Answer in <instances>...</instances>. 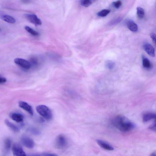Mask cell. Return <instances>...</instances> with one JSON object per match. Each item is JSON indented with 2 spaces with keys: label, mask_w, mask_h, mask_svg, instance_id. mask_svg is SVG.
<instances>
[{
  "label": "cell",
  "mask_w": 156,
  "mask_h": 156,
  "mask_svg": "<svg viewBox=\"0 0 156 156\" xmlns=\"http://www.w3.org/2000/svg\"><path fill=\"white\" fill-rule=\"evenodd\" d=\"M137 15L138 17L140 19H143L145 15V11L144 9L140 7L137 8Z\"/></svg>",
  "instance_id": "44dd1931"
},
{
  "label": "cell",
  "mask_w": 156,
  "mask_h": 156,
  "mask_svg": "<svg viewBox=\"0 0 156 156\" xmlns=\"http://www.w3.org/2000/svg\"><path fill=\"white\" fill-rule=\"evenodd\" d=\"M18 106L19 107L27 112L31 116L34 114V111L31 106L27 102L23 101L19 102Z\"/></svg>",
  "instance_id": "ba28073f"
},
{
  "label": "cell",
  "mask_w": 156,
  "mask_h": 156,
  "mask_svg": "<svg viewBox=\"0 0 156 156\" xmlns=\"http://www.w3.org/2000/svg\"><path fill=\"white\" fill-rule=\"evenodd\" d=\"M14 62L21 68L27 70L29 69L31 64L29 61L21 58H16L14 60Z\"/></svg>",
  "instance_id": "277c9868"
},
{
  "label": "cell",
  "mask_w": 156,
  "mask_h": 156,
  "mask_svg": "<svg viewBox=\"0 0 156 156\" xmlns=\"http://www.w3.org/2000/svg\"><path fill=\"white\" fill-rule=\"evenodd\" d=\"M11 144V141L10 139L7 138L4 141V149L7 151H8L10 149Z\"/></svg>",
  "instance_id": "2e32d148"
},
{
  "label": "cell",
  "mask_w": 156,
  "mask_h": 156,
  "mask_svg": "<svg viewBox=\"0 0 156 156\" xmlns=\"http://www.w3.org/2000/svg\"><path fill=\"white\" fill-rule=\"evenodd\" d=\"M149 129L153 131H156V121L151 125L149 127Z\"/></svg>",
  "instance_id": "484cf974"
},
{
  "label": "cell",
  "mask_w": 156,
  "mask_h": 156,
  "mask_svg": "<svg viewBox=\"0 0 156 156\" xmlns=\"http://www.w3.org/2000/svg\"><path fill=\"white\" fill-rule=\"evenodd\" d=\"M150 156H156V153H153L151 154Z\"/></svg>",
  "instance_id": "f546056e"
},
{
  "label": "cell",
  "mask_w": 156,
  "mask_h": 156,
  "mask_svg": "<svg viewBox=\"0 0 156 156\" xmlns=\"http://www.w3.org/2000/svg\"><path fill=\"white\" fill-rule=\"evenodd\" d=\"M25 16L27 19L33 24L37 25L42 24V22L40 19L35 14H26Z\"/></svg>",
  "instance_id": "8992f818"
},
{
  "label": "cell",
  "mask_w": 156,
  "mask_h": 156,
  "mask_svg": "<svg viewBox=\"0 0 156 156\" xmlns=\"http://www.w3.org/2000/svg\"><path fill=\"white\" fill-rule=\"evenodd\" d=\"M110 12V9H104L101 11L99 12L97 14V15L100 17H103L107 16Z\"/></svg>",
  "instance_id": "ffe728a7"
},
{
  "label": "cell",
  "mask_w": 156,
  "mask_h": 156,
  "mask_svg": "<svg viewBox=\"0 0 156 156\" xmlns=\"http://www.w3.org/2000/svg\"><path fill=\"white\" fill-rule=\"evenodd\" d=\"M25 30L30 34L35 36H38L39 35V32L32 29L29 26H26L25 27Z\"/></svg>",
  "instance_id": "ac0fdd59"
},
{
  "label": "cell",
  "mask_w": 156,
  "mask_h": 156,
  "mask_svg": "<svg viewBox=\"0 0 156 156\" xmlns=\"http://www.w3.org/2000/svg\"><path fill=\"white\" fill-rule=\"evenodd\" d=\"M152 120H156V113L148 112L145 113L143 115V120L144 122H147Z\"/></svg>",
  "instance_id": "7c38bea8"
},
{
  "label": "cell",
  "mask_w": 156,
  "mask_h": 156,
  "mask_svg": "<svg viewBox=\"0 0 156 156\" xmlns=\"http://www.w3.org/2000/svg\"><path fill=\"white\" fill-rule=\"evenodd\" d=\"M143 67L146 69H149L151 67V65L149 60L147 58H143Z\"/></svg>",
  "instance_id": "d6986e66"
},
{
  "label": "cell",
  "mask_w": 156,
  "mask_h": 156,
  "mask_svg": "<svg viewBox=\"0 0 156 156\" xmlns=\"http://www.w3.org/2000/svg\"><path fill=\"white\" fill-rule=\"evenodd\" d=\"M97 143L100 147L108 151H112L114 149L112 146L103 141L97 140Z\"/></svg>",
  "instance_id": "8fae6325"
},
{
  "label": "cell",
  "mask_w": 156,
  "mask_h": 156,
  "mask_svg": "<svg viewBox=\"0 0 156 156\" xmlns=\"http://www.w3.org/2000/svg\"><path fill=\"white\" fill-rule=\"evenodd\" d=\"M28 156H40V155L37 154H31L28 155Z\"/></svg>",
  "instance_id": "4dcf8cb0"
},
{
  "label": "cell",
  "mask_w": 156,
  "mask_h": 156,
  "mask_svg": "<svg viewBox=\"0 0 156 156\" xmlns=\"http://www.w3.org/2000/svg\"><path fill=\"white\" fill-rule=\"evenodd\" d=\"M9 116L12 120L17 123L22 122L24 119V116L22 114L20 113L15 112L10 113Z\"/></svg>",
  "instance_id": "30bf717a"
},
{
  "label": "cell",
  "mask_w": 156,
  "mask_h": 156,
  "mask_svg": "<svg viewBox=\"0 0 156 156\" xmlns=\"http://www.w3.org/2000/svg\"><path fill=\"white\" fill-rule=\"evenodd\" d=\"M21 142L23 145L28 149H32L34 148L35 143L33 140L27 136L22 137L21 139Z\"/></svg>",
  "instance_id": "52a82bcc"
},
{
  "label": "cell",
  "mask_w": 156,
  "mask_h": 156,
  "mask_svg": "<svg viewBox=\"0 0 156 156\" xmlns=\"http://www.w3.org/2000/svg\"><path fill=\"white\" fill-rule=\"evenodd\" d=\"M29 131L31 134L35 135H39L41 134L40 131L35 128H31Z\"/></svg>",
  "instance_id": "cb8c5ba5"
},
{
  "label": "cell",
  "mask_w": 156,
  "mask_h": 156,
  "mask_svg": "<svg viewBox=\"0 0 156 156\" xmlns=\"http://www.w3.org/2000/svg\"><path fill=\"white\" fill-rule=\"evenodd\" d=\"M12 151L14 156H27L21 146L17 143L13 145Z\"/></svg>",
  "instance_id": "5b68a950"
},
{
  "label": "cell",
  "mask_w": 156,
  "mask_h": 156,
  "mask_svg": "<svg viewBox=\"0 0 156 156\" xmlns=\"http://www.w3.org/2000/svg\"><path fill=\"white\" fill-rule=\"evenodd\" d=\"M44 155V156H58L52 153H46Z\"/></svg>",
  "instance_id": "f1b7e54d"
},
{
  "label": "cell",
  "mask_w": 156,
  "mask_h": 156,
  "mask_svg": "<svg viewBox=\"0 0 156 156\" xmlns=\"http://www.w3.org/2000/svg\"><path fill=\"white\" fill-rule=\"evenodd\" d=\"M2 19L9 23H13L16 22V20L12 17L7 15H3L1 16Z\"/></svg>",
  "instance_id": "9a60e30c"
},
{
  "label": "cell",
  "mask_w": 156,
  "mask_h": 156,
  "mask_svg": "<svg viewBox=\"0 0 156 156\" xmlns=\"http://www.w3.org/2000/svg\"><path fill=\"white\" fill-rule=\"evenodd\" d=\"M143 47L146 52L149 56L153 57L155 56V49L152 45L148 43H145L143 45Z\"/></svg>",
  "instance_id": "9c48e42d"
},
{
  "label": "cell",
  "mask_w": 156,
  "mask_h": 156,
  "mask_svg": "<svg viewBox=\"0 0 156 156\" xmlns=\"http://www.w3.org/2000/svg\"><path fill=\"white\" fill-rule=\"evenodd\" d=\"M36 110L38 113L47 120H50L53 117V114L50 108L44 105L36 106Z\"/></svg>",
  "instance_id": "7a4b0ae2"
},
{
  "label": "cell",
  "mask_w": 156,
  "mask_h": 156,
  "mask_svg": "<svg viewBox=\"0 0 156 156\" xmlns=\"http://www.w3.org/2000/svg\"><path fill=\"white\" fill-rule=\"evenodd\" d=\"M122 2L120 1H117L113 3V6L116 9H119L122 6Z\"/></svg>",
  "instance_id": "d4e9b609"
},
{
  "label": "cell",
  "mask_w": 156,
  "mask_h": 156,
  "mask_svg": "<svg viewBox=\"0 0 156 156\" xmlns=\"http://www.w3.org/2000/svg\"><path fill=\"white\" fill-rule=\"evenodd\" d=\"M81 4L83 7H88L91 5L92 2L90 0H83L81 1Z\"/></svg>",
  "instance_id": "603a6c76"
},
{
  "label": "cell",
  "mask_w": 156,
  "mask_h": 156,
  "mask_svg": "<svg viewBox=\"0 0 156 156\" xmlns=\"http://www.w3.org/2000/svg\"><path fill=\"white\" fill-rule=\"evenodd\" d=\"M111 123L117 129L123 132L130 131L135 128V125L128 118L121 115L112 118Z\"/></svg>",
  "instance_id": "6da1fadb"
},
{
  "label": "cell",
  "mask_w": 156,
  "mask_h": 156,
  "mask_svg": "<svg viewBox=\"0 0 156 156\" xmlns=\"http://www.w3.org/2000/svg\"><path fill=\"white\" fill-rule=\"evenodd\" d=\"M122 18L121 17H119L111 21L109 23L108 25L110 26H113L117 24L118 23H120L122 20Z\"/></svg>",
  "instance_id": "7402d4cb"
},
{
  "label": "cell",
  "mask_w": 156,
  "mask_h": 156,
  "mask_svg": "<svg viewBox=\"0 0 156 156\" xmlns=\"http://www.w3.org/2000/svg\"><path fill=\"white\" fill-rule=\"evenodd\" d=\"M150 36L151 38L156 44V34L154 33H152L150 34Z\"/></svg>",
  "instance_id": "4316f807"
},
{
  "label": "cell",
  "mask_w": 156,
  "mask_h": 156,
  "mask_svg": "<svg viewBox=\"0 0 156 156\" xmlns=\"http://www.w3.org/2000/svg\"><path fill=\"white\" fill-rule=\"evenodd\" d=\"M55 144L57 148L60 149H64L68 145L67 139L64 135H59L56 138Z\"/></svg>",
  "instance_id": "3957f363"
},
{
  "label": "cell",
  "mask_w": 156,
  "mask_h": 156,
  "mask_svg": "<svg viewBox=\"0 0 156 156\" xmlns=\"http://www.w3.org/2000/svg\"><path fill=\"white\" fill-rule=\"evenodd\" d=\"M5 124L9 129H10L13 131L15 132H18L19 131V129L15 125L13 124L12 123L9 121L8 120L6 119L5 120Z\"/></svg>",
  "instance_id": "5bb4252c"
},
{
  "label": "cell",
  "mask_w": 156,
  "mask_h": 156,
  "mask_svg": "<svg viewBox=\"0 0 156 156\" xmlns=\"http://www.w3.org/2000/svg\"><path fill=\"white\" fill-rule=\"evenodd\" d=\"M7 81V80L6 78L3 77L0 78V83L1 84L5 83Z\"/></svg>",
  "instance_id": "83f0119b"
},
{
  "label": "cell",
  "mask_w": 156,
  "mask_h": 156,
  "mask_svg": "<svg viewBox=\"0 0 156 156\" xmlns=\"http://www.w3.org/2000/svg\"><path fill=\"white\" fill-rule=\"evenodd\" d=\"M127 27L131 31L135 32L138 30V26L136 23L133 21L129 20L127 22Z\"/></svg>",
  "instance_id": "4fadbf2b"
},
{
  "label": "cell",
  "mask_w": 156,
  "mask_h": 156,
  "mask_svg": "<svg viewBox=\"0 0 156 156\" xmlns=\"http://www.w3.org/2000/svg\"><path fill=\"white\" fill-rule=\"evenodd\" d=\"M105 66L107 69L109 70H112L114 69L115 66V64L113 61L108 60L106 61Z\"/></svg>",
  "instance_id": "e0dca14e"
}]
</instances>
